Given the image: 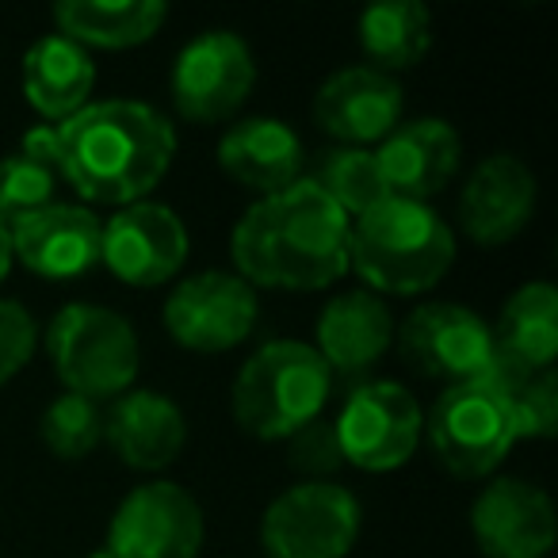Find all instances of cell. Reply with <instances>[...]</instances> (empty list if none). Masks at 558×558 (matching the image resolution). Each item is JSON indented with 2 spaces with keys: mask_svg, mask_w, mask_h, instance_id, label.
Wrapping results in <instances>:
<instances>
[{
  "mask_svg": "<svg viewBox=\"0 0 558 558\" xmlns=\"http://www.w3.org/2000/svg\"><path fill=\"white\" fill-rule=\"evenodd\" d=\"M352 218L314 180L256 199L230 233L233 271L248 288L322 291L349 271Z\"/></svg>",
  "mask_w": 558,
  "mask_h": 558,
  "instance_id": "cell-1",
  "label": "cell"
},
{
  "mask_svg": "<svg viewBox=\"0 0 558 558\" xmlns=\"http://www.w3.org/2000/svg\"><path fill=\"white\" fill-rule=\"evenodd\" d=\"M177 157V126L146 100H93L54 126L58 180L85 203L149 199Z\"/></svg>",
  "mask_w": 558,
  "mask_h": 558,
  "instance_id": "cell-2",
  "label": "cell"
},
{
  "mask_svg": "<svg viewBox=\"0 0 558 558\" xmlns=\"http://www.w3.org/2000/svg\"><path fill=\"white\" fill-rule=\"evenodd\" d=\"M456 264V230L428 203L383 199L352 218L349 268L375 295H425Z\"/></svg>",
  "mask_w": 558,
  "mask_h": 558,
  "instance_id": "cell-3",
  "label": "cell"
},
{
  "mask_svg": "<svg viewBox=\"0 0 558 558\" xmlns=\"http://www.w3.org/2000/svg\"><path fill=\"white\" fill-rule=\"evenodd\" d=\"M333 390V372L311 341L276 337L241 364L230 402L233 421L256 440H288L322 417Z\"/></svg>",
  "mask_w": 558,
  "mask_h": 558,
  "instance_id": "cell-4",
  "label": "cell"
},
{
  "mask_svg": "<svg viewBox=\"0 0 558 558\" xmlns=\"http://www.w3.org/2000/svg\"><path fill=\"white\" fill-rule=\"evenodd\" d=\"M43 349L58 383L93 402H116L126 395L142 367L138 329L126 314L100 303L62 306L43 333Z\"/></svg>",
  "mask_w": 558,
  "mask_h": 558,
  "instance_id": "cell-5",
  "label": "cell"
},
{
  "mask_svg": "<svg viewBox=\"0 0 558 558\" xmlns=\"http://www.w3.org/2000/svg\"><path fill=\"white\" fill-rule=\"evenodd\" d=\"M421 440L433 448L436 463L456 478H494L497 466L509 459L512 444L520 440L501 379L489 375V379L444 387L433 410L425 413Z\"/></svg>",
  "mask_w": 558,
  "mask_h": 558,
  "instance_id": "cell-6",
  "label": "cell"
},
{
  "mask_svg": "<svg viewBox=\"0 0 558 558\" xmlns=\"http://www.w3.org/2000/svg\"><path fill=\"white\" fill-rule=\"evenodd\" d=\"M364 505L341 482H295L260 517L268 558H344L360 539Z\"/></svg>",
  "mask_w": 558,
  "mask_h": 558,
  "instance_id": "cell-7",
  "label": "cell"
},
{
  "mask_svg": "<svg viewBox=\"0 0 558 558\" xmlns=\"http://www.w3.org/2000/svg\"><path fill=\"white\" fill-rule=\"evenodd\" d=\"M395 341L413 372L444 387L489 379L497 367L494 329L482 314L451 299L413 306L402 326H395Z\"/></svg>",
  "mask_w": 558,
  "mask_h": 558,
  "instance_id": "cell-8",
  "label": "cell"
},
{
  "mask_svg": "<svg viewBox=\"0 0 558 558\" xmlns=\"http://www.w3.org/2000/svg\"><path fill=\"white\" fill-rule=\"evenodd\" d=\"M256 85L253 47L230 27H207L180 47L169 73V93L187 123H226L245 108Z\"/></svg>",
  "mask_w": 558,
  "mask_h": 558,
  "instance_id": "cell-9",
  "label": "cell"
},
{
  "mask_svg": "<svg viewBox=\"0 0 558 558\" xmlns=\"http://www.w3.org/2000/svg\"><path fill=\"white\" fill-rule=\"evenodd\" d=\"M260 318V299L238 271L203 268L192 271L169 291L161 322L169 337L187 352H230L245 344Z\"/></svg>",
  "mask_w": 558,
  "mask_h": 558,
  "instance_id": "cell-10",
  "label": "cell"
},
{
  "mask_svg": "<svg viewBox=\"0 0 558 558\" xmlns=\"http://www.w3.org/2000/svg\"><path fill=\"white\" fill-rule=\"evenodd\" d=\"M425 428V410L410 387L395 379H372L344 398L333 433L344 463L360 471L387 474L413 459Z\"/></svg>",
  "mask_w": 558,
  "mask_h": 558,
  "instance_id": "cell-11",
  "label": "cell"
},
{
  "mask_svg": "<svg viewBox=\"0 0 558 558\" xmlns=\"http://www.w3.org/2000/svg\"><path fill=\"white\" fill-rule=\"evenodd\" d=\"M207 539L203 505L180 482H142L111 512L108 558H199Z\"/></svg>",
  "mask_w": 558,
  "mask_h": 558,
  "instance_id": "cell-12",
  "label": "cell"
},
{
  "mask_svg": "<svg viewBox=\"0 0 558 558\" xmlns=\"http://www.w3.org/2000/svg\"><path fill=\"white\" fill-rule=\"evenodd\" d=\"M187 226L169 203L119 207L100 230V264L126 288H161L187 264Z\"/></svg>",
  "mask_w": 558,
  "mask_h": 558,
  "instance_id": "cell-13",
  "label": "cell"
},
{
  "mask_svg": "<svg viewBox=\"0 0 558 558\" xmlns=\"http://www.w3.org/2000/svg\"><path fill=\"white\" fill-rule=\"evenodd\" d=\"M471 535L486 558H547L558 535L555 501L535 482L497 474L474 497Z\"/></svg>",
  "mask_w": 558,
  "mask_h": 558,
  "instance_id": "cell-14",
  "label": "cell"
},
{
  "mask_svg": "<svg viewBox=\"0 0 558 558\" xmlns=\"http://www.w3.org/2000/svg\"><path fill=\"white\" fill-rule=\"evenodd\" d=\"M539 203V180L524 157L486 154L459 192V230L482 248L509 245L512 238L527 230Z\"/></svg>",
  "mask_w": 558,
  "mask_h": 558,
  "instance_id": "cell-15",
  "label": "cell"
},
{
  "mask_svg": "<svg viewBox=\"0 0 558 558\" xmlns=\"http://www.w3.org/2000/svg\"><path fill=\"white\" fill-rule=\"evenodd\" d=\"M314 123L341 146H367L383 142L405 111V93L398 77L375 65H344L333 70L314 93Z\"/></svg>",
  "mask_w": 558,
  "mask_h": 558,
  "instance_id": "cell-16",
  "label": "cell"
},
{
  "mask_svg": "<svg viewBox=\"0 0 558 558\" xmlns=\"http://www.w3.org/2000/svg\"><path fill=\"white\" fill-rule=\"evenodd\" d=\"M104 222L85 203H47L9 226L12 260L50 283L81 279L100 264Z\"/></svg>",
  "mask_w": 558,
  "mask_h": 558,
  "instance_id": "cell-17",
  "label": "cell"
},
{
  "mask_svg": "<svg viewBox=\"0 0 558 558\" xmlns=\"http://www.w3.org/2000/svg\"><path fill=\"white\" fill-rule=\"evenodd\" d=\"M375 161L390 199L428 203L456 180L463 165V142L440 116L405 119L375 146Z\"/></svg>",
  "mask_w": 558,
  "mask_h": 558,
  "instance_id": "cell-18",
  "label": "cell"
},
{
  "mask_svg": "<svg viewBox=\"0 0 558 558\" xmlns=\"http://www.w3.org/2000/svg\"><path fill=\"white\" fill-rule=\"evenodd\" d=\"M218 169L233 184L248 187L264 199L306 177V149L295 126L276 116H245L230 123L218 138Z\"/></svg>",
  "mask_w": 558,
  "mask_h": 558,
  "instance_id": "cell-19",
  "label": "cell"
},
{
  "mask_svg": "<svg viewBox=\"0 0 558 558\" xmlns=\"http://www.w3.org/2000/svg\"><path fill=\"white\" fill-rule=\"evenodd\" d=\"M104 440L134 471H165L187 444V417L161 390L131 387L104 410Z\"/></svg>",
  "mask_w": 558,
  "mask_h": 558,
  "instance_id": "cell-20",
  "label": "cell"
},
{
  "mask_svg": "<svg viewBox=\"0 0 558 558\" xmlns=\"http://www.w3.org/2000/svg\"><path fill=\"white\" fill-rule=\"evenodd\" d=\"M314 352L333 375H364L395 344L390 306L375 291H337L314 322Z\"/></svg>",
  "mask_w": 558,
  "mask_h": 558,
  "instance_id": "cell-21",
  "label": "cell"
},
{
  "mask_svg": "<svg viewBox=\"0 0 558 558\" xmlns=\"http://www.w3.org/2000/svg\"><path fill=\"white\" fill-rule=\"evenodd\" d=\"M494 329V372L535 375L550 372L558 356V291L547 279L520 283L505 299Z\"/></svg>",
  "mask_w": 558,
  "mask_h": 558,
  "instance_id": "cell-22",
  "label": "cell"
},
{
  "mask_svg": "<svg viewBox=\"0 0 558 558\" xmlns=\"http://www.w3.org/2000/svg\"><path fill=\"white\" fill-rule=\"evenodd\" d=\"M93 88H96V62L73 39L50 32L27 47L24 96L47 119V126L65 123L85 104H93Z\"/></svg>",
  "mask_w": 558,
  "mask_h": 558,
  "instance_id": "cell-23",
  "label": "cell"
},
{
  "mask_svg": "<svg viewBox=\"0 0 558 558\" xmlns=\"http://www.w3.org/2000/svg\"><path fill=\"white\" fill-rule=\"evenodd\" d=\"M169 20L165 0H62L54 4V32L93 50H126L149 43Z\"/></svg>",
  "mask_w": 558,
  "mask_h": 558,
  "instance_id": "cell-24",
  "label": "cell"
},
{
  "mask_svg": "<svg viewBox=\"0 0 558 558\" xmlns=\"http://www.w3.org/2000/svg\"><path fill=\"white\" fill-rule=\"evenodd\" d=\"M360 50L383 73L413 70L433 47V12L421 0H379L360 12Z\"/></svg>",
  "mask_w": 558,
  "mask_h": 558,
  "instance_id": "cell-25",
  "label": "cell"
},
{
  "mask_svg": "<svg viewBox=\"0 0 558 558\" xmlns=\"http://www.w3.org/2000/svg\"><path fill=\"white\" fill-rule=\"evenodd\" d=\"M306 180H314L349 218L367 215V210L379 207L383 199H390L387 184H383L379 161H375V149H367V146L326 149Z\"/></svg>",
  "mask_w": 558,
  "mask_h": 558,
  "instance_id": "cell-26",
  "label": "cell"
},
{
  "mask_svg": "<svg viewBox=\"0 0 558 558\" xmlns=\"http://www.w3.org/2000/svg\"><path fill=\"white\" fill-rule=\"evenodd\" d=\"M39 436L58 459L77 463V459L93 456L104 444V405L93 402V398L62 390V395L43 410Z\"/></svg>",
  "mask_w": 558,
  "mask_h": 558,
  "instance_id": "cell-27",
  "label": "cell"
},
{
  "mask_svg": "<svg viewBox=\"0 0 558 558\" xmlns=\"http://www.w3.org/2000/svg\"><path fill=\"white\" fill-rule=\"evenodd\" d=\"M501 379L505 395L512 405V421H517L520 440H550L558 428V375L535 372V375H505L494 372Z\"/></svg>",
  "mask_w": 558,
  "mask_h": 558,
  "instance_id": "cell-28",
  "label": "cell"
},
{
  "mask_svg": "<svg viewBox=\"0 0 558 558\" xmlns=\"http://www.w3.org/2000/svg\"><path fill=\"white\" fill-rule=\"evenodd\" d=\"M54 187H58V172L47 161H35L24 149L9 154L0 161V226L9 230L24 215L54 203Z\"/></svg>",
  "mask_w": 558,
  "mask_h": 558,
  "instance_id": "cell-29",
  "label": "cell"
},
{
  "mask_svg": "<svg viewBox=\"0 0 558 558\" xmlns=\"http://www.w3.org/2000/svg\"><path fill=\"white\" fill-rule=\"evenodd\" d=\"M39 349V322L20 299H0V387H9Z\"/></svg>",
  "mask_w": 558,
  "mask_h": 558,
  "instance_id": "cell-30",
  "label": "cell"
},
{
  "mask_svg": "<svg viewBox=\"0 0 558 558\" xmlns=\"http://www.w3.org/2000/svg\"><path fill=\"white\" fill-rule=\"evenodd\" d=\"M288 463L299 474H306V482H326V474H333L337 466H344L341 444H337L333 421H311L295 436H288Z\"/></svg>",
  "mask_w": 558,
  "mask_h": 558,
  "instance_id": "cell-31",
  "label": "cell"
},
{
  "mask_svg": "<svg viewBox=\"0 0 558 558\" xmlns=\"http://www.w3.org/2000/svg\"><path fill=\"white\" fill-rule=\"evenodd\" d=\"M9 271H12V241H9V230L0 226V283H4Z\"/></svg>",
  "mask_w": 558,
  "mask_h": 558,
  "instance_id": "cell-32",
  "label": "cell"
}]
</instances>
